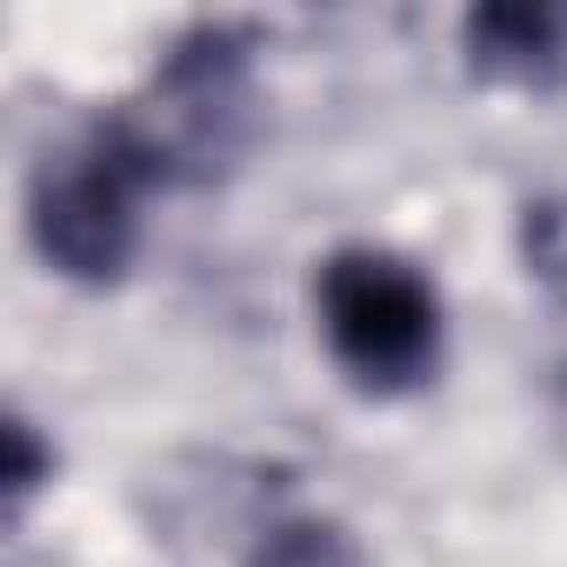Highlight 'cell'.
Segmentation results:
<instances>
[{
	"instance_id": "3",
	"label": "cell",
	"mask_w": 567,
	"mask_h": 567,
	"mask_svg": "<svg viewBox=\"0 0 567 567\" xmlns=\"http://www.w3.org/2000/svg\"><path fill=\"white\" fill-rule=\"evenodd\" d=\"M467 68L481 81L554 87L567 74V14L560 8H481L461 28Z\"/></svg>"
},
{
	"instance_id": "2",
	"label": "cell",
	"mask_w": 567,
	"mask_h": 567,
	"mask_svg": "<svg viewBox=\"0 0 567 567\" xmlns=\"http://www.w3.org/2000/svg\"><path fill=\"white\" fill-rule=\"evenodd\" d=\"M315 308L334 368L374 394H414L441 368V295L434 280L388 247H341L321 260Z\"/></svg>"
},
{
	"instance_id": "1",
	"label": "cell",
	"mask_w": 567,
	"mask_h": 567,
	"mask_svg": "<svg viewBox=\"0 0 567 567\" xmlns=\"http://www.w3.org/2000/svg\"><path fill=\"white\" fill-rule=\"evenodd\" d=\"M161 181H174V167L134 114L87 127L74 147L48 154V167L34 174L28 227L41 260L61 267L68 280H94V288L121 280L141 247V200Z\"/></svg>"
},
{
	"instance_id": "5",
	"label": "cell",
	"mask_w": 567,
	"mask_h": 567,
	"mask_svg": "<svg viewBox=\"0 0 567 567\" xmlns=\"http://www.w3.org/2000/svg\"><path fill=\"white\" fill-rule=\"evenodd\" d=\"M41 487V447H34V427L28 421H8V494L14 507Z\"/></svg>"
},
{
	"instance_id": "6",
	"label": "cell",
	"mask_w": 567,
	"mask_h": 567,
	"mask_svg": "<svg viewBox=\"0 0 567 567\" xmlns=\"http://www.w3.org/2000/svg\"><path fill=\"white\" fill-rule=\"evenodd\" d=\"M554 421H560V434H567V368H560V381H554Z\"/></svg>"
},
{
	"instance_id": "4",
	"label": "cell",
	"mask_w": 567,
	"mask_h": 567,
	"mask_svg": "<svg viewBox=\"0 0 567 567\" xmlns=\"http://www.w3.org/2000/svg\"><path fill=\"white\" fill-rule=\"evenodd\" d=\"M247 567H368V554L354 547L348 527H334L321 514H295V520H274L254 540Z\"/></svg>"
}]
</instances>
